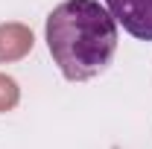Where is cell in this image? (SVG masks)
I'll return each instance as SVG.
<instances>
[{
	"label": "cell",
	"instance_id": "4",
	"mask_svg": "<svg viewBox=\"0 0 152 149\" xmlns=\"http://www.w3.org/2000/svg\"><path fill=\"white\" fill-rule=\"evenodd\" d=\"M18 102H20V88H18V82H15L12 76L0 73V114L12 111Z\"/></svg>",
	"mask_w": 152,
	"mask_h": 149
},
{
	"label": "cell",
	"instance_id": "3",
	"mask_svg": "<svg viewBox=\"0 0 152 149\" xmlns=\"http://www.w3.org/2000/svg\"><path fill=\"white\" fill-rule=\"evenodd\" d=\"M32 44H35V35H32V29L26 23H18V20L0 23V61L3 64L20 61L32 50Z\"/></svg>",
	"mask_w": 152,
	"mask_h": 149
},
{
	"label": "cell",
	"instance_id": "1",
	"mask_svg": "<svg viewBox=\"0 0 152 149\" xmlns=\"http://www.w3.org/2000/svg\"><path fill=\"white\" fill-rule=\"evenodd\" d=\"M47 47L67 82H88L117 53V20L96 0H64L47 18Z\"/></svg>",
	"mask_w": 152,
	"mask_h": 149
},
{
	"label": "cell",
	"instance_id": "2",
	"mask_svg": "<svg viewBox=\"0 0 152 149\" xmlns=\"http://www.w3.org/2000/svg\"><path fill=\"white\" fill-rule=\"evenodd\" d=\"M105 6L129 35L152 41V0H105Z\"/></svg>",
	"mask_w": 152,
	"mask_h": 149
}]
</instances>
